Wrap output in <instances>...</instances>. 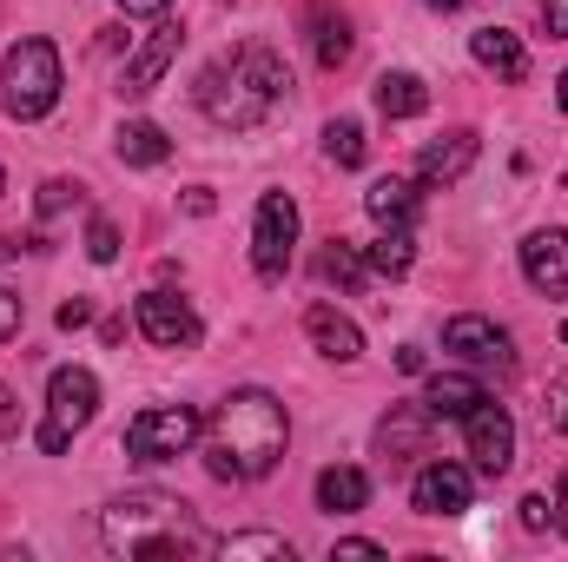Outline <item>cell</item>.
<instances>
[{
    "label": "cell",
    "instance_id": "cell-40",
    "mask_svg": "<svg viewBox=\"0 0 568 562\" xmlns=\"http://www.w3.org/2000/svg\"><path fill=\"white\" fill-rule=\"evenodd\" d=\"M556 496H562V503H568V470H562V483H556Z\"/></svg>",
    "mask_w": 568,
    "mask_h": 562
},
{
    "label": "cell",
    "instance_id": "cell-1",
    "mask_svg": "<svg viewBox=\"0 0 568 562\" xmlns=\"http://www.w3.org/2000/svg\"><path fill=\"white\" fill-rule=\"evenodd\" d=\"M291 443V418L272 391H232L205 423V470L219 483H258L272 476Z\"/></svg>",
    "mask_w": 568,
    "mask_h": 562
},
{
    "label": "cell",
    "instance_id": "cell-44",
    "mask_svg": "<svg viewBox=\"0 0 568 562\" xmlns=\"http://www.w3.org/2000/svg\"><path fill=\"white\" fill-rule=\"evenodd\" d=\"M562 530H568V516H562Z\"/></svg>",
    "mask_w": 568,
    "mask_h": 562
},
{
    "label": "cell",
    "instance_id": "cell-25",
    "mask_svg": "<svg viewBox=\"0 0 568 562\" xmlns=\"http://www.w3.org/2000/svg\"><path fill=\"white\" fill-rule=\"evenodd\" d=\"M410 259H417V245H410V232H384L371 252H364V265L377 272V279H404L410 272Z\"/></svg>",
    "mask_w": 568,
    "mask_h": 562
},
{
    "label": "cell",
    "instance_id": "cell-8",
    "mask_svg": "<svg viewBox=\"0 0 568 562\" xmlns=\"http://www.w3.org/2000/svg\"><path fill=\"white\" fill-rule=\"evenodd\" d=\"M140 331L159 344V351H192V344L205 338L199 311H192L179 291H145L140 298Z\"/></svg>",
    "mask_w": 568,
    "mask_h": 562
},
{
    "label": "cell",
    "instance_id": "cell-32",
    "mask_svg": "<svg viewBox=\"0 0 568 562\" xmlns=\"http://www.w3.org/2000/svg\"><path fill=\"white\" fill-rule=\"evenodd\" d=\"M542 27L549 40H568V0H542Z\"/></svg>",
    "mask_w": 568,
    "mask_h": 562
},
{
    "label": "cell",
    "instance_id": "cell-29",
    "mask_svg": "<svg viewBox=\"0 0 568 562\" xmlns=\"http://www.w3.org/2000/svg\"><path fill=\"white\" fill-rule=\"evenodd\" d=\"M73 199H80V185H67V179H47V185H40V219H60Z\"/></svg>",
    "mask_w": 568,
    "mask_h": 562
},
{
    "label": "cell",
    "instance_id": "cell-38",
    "mask_svg": "<svg viewBox=\"0 0 568 562\" xmlns=\"http://www.w3.org/2000/svg\"><path fill=\"white\" fill-rule=\"evenodd\" d=\"M429 7H436V13H456V7H469V0H429Z\"/></svg>",
    "mask_w": 568,
    "mask_h": 562
},
{
    "label": "cell",
    "instance_id": "cell-37",
    "mask_svg": "<svg viewBox=\"0 0 568 562\" xmlns=\"http://www.w3.org/2000/svg\"><path fill=\"white\" fill-rule=\"evenodd\" d=\"M549 423H556V430L568 436V391H556V404H549Z\"/></svg>",
    "mask_w": 568,
    "mask_h": 562
},
{
    "label": "cell",
    "instance_id": "cell-7",
    "mask_svg": "<svg viewBox=\"0 0 568 562\" xmlns=\"http://www.w3.org/2000/svg\"><path fill=\"white\" fill-rule=\"evenodd\" d=\"M291 245H297V199L291 192H265L258 199V219H252V265H258L265 284L284 279Z\"/></svg>",
    "mask_w": 568,
    "mask_h": 562
},
{
    "label": "cell",
    "instance_id": "cell-35",
    "mask_svg": "<svg viewBox=\"0 0 568 562\" xmlns=\"http://www.w3.org/2000/svg\"><path fill=\"white\" fill-rule=\"evenodd\" d=\"M87 318H93V304H87V298H73V304H60V331H80Z\"/></svg>",
    "mask_w": 568,
    "mask_h": 562
},
{
    "label": "cell",
    "instance_id": "cell-23",
    "mask_svg": "<svg viewBox=\"0 0 568 562\" xmlns=\"http://www.w3.org/2000/svg\"><path fill=\"white\" fill-rule=\"evenodd\" d=\"M311 47H317V67H344L351 60V20L331 7H311Z\"/></svg>",
    "mask_w": 568,
    "mask_h": 562
},
{
    "label": "cell",
    "instance_id": "cell-42",
    "mask_svg": "<svg viewBox=\"0 0 568 562\" xmlns=\"http://www.w3.org/2000/svg\"><path fill=\"white\" fill-rule=\"evenodd\" d=\"M0 192H7V172H0Z\"/></svg>",
    "mask_w": 568,
    "mask_h": 562
},
{
    "label": "cell",
    "instance_id": "cell-13",
    "mask_svg": "<svg viewBox=\"0 0 568 562\" xmlns=\"http://www.w3.org/2000/svg\"><path fill=\"white\" fill-rule=\"evenodd\" d=\"M179 40H185V33H179L172 20H159V27L140 40V53L126 60V73H120V93H133V100H140V93H152V87H159V73L179 60Z\"/></svg>",
    "mask_w": 568,
    "mask_h": 562
},
{
    "label": "cell",
    "instance_id": "cell-15",
    "mask_svg": "<svg viewBox=\"0 0 568 562\" xmlns=\"http://www.w3.org/2000/svg\"><path fill=\"white\" fill-rule=\"evenodd\" d=\"M304 331H311V344H317L331 364H357V358H364V331H357L337 304H311V311H304Z\"/></svg>",
    "mask_w": 568,
    "mask_h": 562
},
{
    "label": "cell",
    "instance_id": "cell-16",
    "mask_svg": "<svg viewBox=\"0 0 568 562\" xmlns=\"http://www.w3.org/2000/svg\"><path fill=\"white\" fill-rule=\"evenodd\" d=\"M469 53H476L496 80H509V87H523V80H529V47H523L509 27H483V33L469 40Z\"/></svg>",
    "mask_w": 568,
    "mask_h": 562
},
{
    "label": "cell",
    "instance_id": "cell-36",
    "mask_svg": "<svg viewBox=\"0 0 568 562\" xmlns=\"http://www.w3.org/2000/svg\"><path fill=\"white\" fill-rule=\"evenodd\" d=\"M120 7H126V13H140V20H159L172 0H120Z\"/></svg>",
    "mask_w": 568,
    "mask_h": 562
},
{
    "label": "cell",
    "instance_id": "cell-21",
    "mask_svg": "<svg viewBox=\"0 0 568 562\" xmlns=\"http://www.w3.org/2000/svg\"><path fill=\"white\" fill-rule=\"evenodd\" d=\"M424 107H429V87L417 73H384V80H377V113H384V120H417Z\"/></svg>",
    "mask_w": 568,
    "mask_h": 562
},
{
    "label": "cell",
    "instance_id": "cell-26",
    "mask_svg": "<svg viewBox=\"0 0 568 562\" xmlns=\"http://www.w3.org/2000/svg\"><path fill=\"white\" fill-rule=\"evenodd\" d=\"M324 152H331V159L351 172V165H364L371 140H364V127H357V120H331V127H324Z\"/></svg>",
    "mask_w": 568,
    "mask_h": 562
},
{
    "label": "cell",
    "instance_id": "cell-31",
    "mask_svg": "<svg viewBox=\"0 0 568 562\" xmlns=\"http://www.w3.org/2000/svg\"><path fill=\"white\" fill-rule=\"evenodd\" d=\"M549 516H556L549 496H523V530H549Z\"/></svg>",
    "mask_w": 568,
    "mask_h": 562
},
{
    "label": "cell",
    "instance_id": "cell-34",
    "mask_svg": "<svg viewBox=\"0 0 568 562\" xmlns=\"http://www.w3.org/2000/svg\"><path fill=\"white\" fill-rule=\"evenodd\" d=\"M13 430H20V398L0 384V436H13Z\"/></svg>",
    "mask_w": 568,
    "mask_h": 562
},
{
    "label": "cell",
    "instance_id": "cell-43",
    "mask_svg": "<svg viewBox=\"0 0 568 562\" xmlns=\"http://www.w3.org/2000/svg\"><path fill=\"white\" fill-rule=\"evenodd\" d=\"M562 344H568V324H562Z\"/></svg>",
    "mask_w": 568,
    "mask_h": 562
},
{
    "label": "cell",
    "instance_id": "cell-3",
    "mask_svg": "<svg viewBox=\"0 0 568 562\" xmlns=\"http://www.w3.org/2000/svg\"><path fill=\"white\" fill-rule=\"evenodd\" d=\"M284 93H291V73H284L278 53L258 47V40L225 53V60H212L199 73V113L212 127H225V133H258L284 107Z\"/></svg>",
    "mask_w": 568,
    "mask_h": 562
},
{
    "label": "cell",
    "instance_id": "cell-19",
    "mask_svg": "<svg viewBox=\"0 0 568 562\" xmlns=\"http://www.w3.org/2000/svg\"><path fill=\"white\" fill-rule=\"evenodd\" d=\"M483 398H489V391H483L476 378H463V371H449V378H429V384H424V411H429V418H469Z\"/></svg>",
    "mask_w": 568,
    "mask_h": 562
},
{
    "label": "cell",
    "instance_id": "cell-9",
    "mask_svg": "<svg viewBox=\"0 0 568 562\" xmlns=\"http://www.w3.org/2000/svg\"><path fill=\"white\" fill-rule=\"evenodd\" d=\"M463 436H469V456H476L483 476H503V470H509V456H516V423H509V411H503L496 398H483V404L463 418Z\"/></svg>",
    "mask_w": 568,
    "mask_h": 562
},
{
    "label": "cell",
    "instance_id": "cell-30",
    "mask_svg": "<svg viewBox=\"0 0 568 562\" xmlns=\"http://www.w3.org/2000/svg\"><path fill=\"white\" fill-rule=\"evenodd\" d=\"M331 556H351V562H371V556H384V543H371V536H344V543H331Z\"/></svg>",
    "mask_w": 568,
    "mask_h": 562
},
{
    "label": "cell",
    "instance_id": "cell-18",
    "mask_svg": "<svg viewBox=\"0 0 568 562\" xmlns=\"http://www.w3.org/2000/svg\"><path fill=\"white\" fill-rule=\"evenodd\" d=\"M364 212H371L384 232H410V225H417V185L390 172V179H377V185L364 192Z\"/></svg>",
    "mask_w": 568,
    "mask_h": 562
},
{
    "label": "cell",
    "instance_id": "cell-6",
    "mask_svg": "<svg viewBox=\"0 0 568 562\" xmlns=\"http://www.w3.org/2000/svg\"><path fill=\"white\" fill-rule=\"evenodd\" d=\"M93 411H100V378L80 371V364L53 371V384H47V423H40V450L60 456V450L93 423Z\"/></svg>",
    "mask_w": 568,
    "mask_h": 562
},
{
    "label": "cell",
    "instance_id": "cell-17",
    "mask_svg": "<svg viewBox=\"0 0 568 562\" xmlns=\"http://www.w3.org/2000/svg\"><path fill=\"white\" fill-rule=\"evenodd\" d=\"M429 411L424 404H390V418L377 423V450L384 456H424L429 450Z\"/></svg>",
    "mask_w": 568,
    "mask_h": 562
},
{
    "label": "cell",
    "instance_id": "cell-5",
    "mask_svg": "<svg viewBox=\"0 0 568 562\" xmlns=\"http://www.w3.org/2000/svg\"><path fill=\"white\" fill-rule=\"evenodd\" d=\"M205 436V418L192 404H145L140 418L126 423V456L133 463H172Z\"/></svg>",
    "mask_w": 568,
    "mask_h": 562
},
{
    "label": "cell",
    "instance_id": "cell-4",
    "mask_svg": "<svg viewBox=\"0 0 568 562\" xmlns=\"http://www.w3.org/2000/svg\"><path fill=\"white\" fill-rule=\"evenodd\" d=\"M0 87H7L0 100H7L13 120H47L60 107V53H53V40H40V33L13 40L7 67H0Z\"/></svg>",
    "mask_w": 568,
    "mask_h": 562
},
{
    "label": "cell",
    "instance_id": "cell-27",
    "mask_svg": "<svg viewBox=\"0 0 568 562\" xmlns=\"http://www.w3.org/2000/svg\"><path fill=\"white\" fill-rule=\"evenodd\" d=\"M212 556H272V562H291V543L284 536H265V530H245V536H225V543H212Z\"/></svg>",
    "mask_w": 568,
    "mask_h": 562
},
{
    "label": "cell",
    "instance_id": "cell-41",
    "mask_svg": "<svg viewBox=\"0 0 568 562\" xmlns=\"http://www.w3.org/2000/svg\"><path fill=\"white\" fill-rule=\"evenodd\" d=\"M7 252H20V245H7V239H0V259H7Z\"/></svg>",
    "mask_w": 568,
    "mask_h": 562
},
{
    "label": "cell",
    "instance_id": "cell-10",
    "mask_svg": "<svg viewBox=\"0 0 568 562\" xmlns=\"http://www.w3.org/2000/svg\"><path fill=\"white\" fill-rule=\"evenodd\" d=\"M443 344H449L456 358H469V364H509V331H503L496 318H483V311L449 318V324H443Z\"/></svg>",
    "mask_w": 568,
    "mask_h": 562
},
{
    "label": "cell",
    "instance_id": "cell-11",
    "mask_svg": "<svg viewBox=\"0 0 568 562\" xmlns=\"http://www.w3.org/2000/svg\"><path fill=\"white\" fill-rule=\"evenodd\" d=\"M410 503L424 516H463L469 510V470L463 463H424L410 483Z\"/></svg>",
    "mask_w": 568,
    "mask_h": 562
},
{
    "label": "cell",
    "instance_id": "cell-39",
    "mask_svg": "<svg viewBox=\"0 0 568 562\" xmlns=\"http://www.w3.org/2000/svg\"><path fill=\"white\" fill-rule=\"evenodd\" d=\"M556 100H562V113H568V73H562V87H556Z\"/></svg>",
    "mask_w": 568,
    "mask_h": 562
},
{
    "label": "cell",
    "instance_id": "cell-12",
    "mask_svg": "<svg viewBox=\"0 0 568 562\" xmlns=\"http://www.w3.org/2000/svg\"><path fill=\"white\" fill-rule=\"evenodd\" d=\"M523 279L536 291H549V298H568V232L562 225L523 239Z\"/></svg>",
    "mask_w": 568,
    "mask_h": 562
},
{
    "label": "cell",
    "instance_id": "cell-20",
    "mask_svg": "<svg viewBox=\"0 0 568 562\" xmlns=\"http://www.w3.org/2000/svg\"><path fill=\"white\" fill-rule=\"evenodd\" d=\"M317 503H324V510H337V516H351V510H364V503H371V476H364V470H351V463H337V470H324V476H317Z\"/></svg>",
    "mask_w": 568,
    "mask_h": 562
},
{
    "label": "cell",
    "instance_id": "cell-2",
    "mask_svg": "<svg viewBox=\"0 0 568 562\" xmlns=\"http://www.w3.org/2000/svg\"><path fill=\"white\" fill-rule=\"evenodd\" d=\"M100 543L113 550V556H212V530L199 523V510L192 503H179V496H165V490H133V496H120V503H106L100 510Z\"/></svg>",
    "mask_w": 568,
    "mask_h": 562
},
{
    "label": "cell",
    "instance_id": "cell-22",
    "mask_svg": "<svg viewBox=\"0 0 568 562\" xmlns=\"http://www.w3.org/2000/svg\"><path fill=\"white\" fill-rule=\"evenodd\" d=\"M113 152H120V165H165L172 140H165L152 120H126V127H120V140H113Z\"/></svg>",
    "mask_w": 568,
    "mask_h": 562
},
{
    "label": "cell",
    "instance_id": "cell-33",
    "mask_svg": "<svg viewBox=\"0 0 568 562\" xmlns=\"http://www.w3.org/2000/svg\"><path fill=\"white\" fill-rule=\"evenodd\" d=\"M13 331H20V298H13V291L0 284V344H7Z\"/></svg>",
    "mask_w": 568,
    "mask_h": 562
},
{
    "label": "cell",
    "instance_id": "cell-24",
    "mask_svg": "<svg viewBox=\"0 0 568 562\" xmlns=\"http://www.w3.org/2000/svg\"><path fill=\"white\" fill-rule=\"evenodd\" d=\"M317 279H331V284H344V291H364V279H371V265L344 245V239H331L324 252H317Z\"/></svg>",
    "mask_w": 568,
    "mask_h": 562
},
{
    "label": "cell",
    "instance_id": "cell-28",
    "mask_svg": "<svg viewBox=\"0 0 568 562\" xmlns=\"http://www.w3.org/2000/svg\"><path fill=\"white\" fill-rule=\"evenodd\" d=\"M87 259H93V265H113V259H120V232H113V219H87Z\"/></svg>",
    "mask_w": 568,
    "mask_h": 562
},
{
    "label": "cell",
    "instance_id": "cell-14",
    "mask_svg": "<svg viewBox=\"0 0 568 562\" xmlns=\"http://www.w3.org/2000/svg\"><path fill=\"white\" fill-rule=\"evenodd\" d=\"M476 152H483L476 133L456 127V133H443V140H429L424 152H417V179H424V185H456V179L476 165Z\"/></svg>",
    "mask_w": 568,
    "mask_h": 562
}]
</instances>
